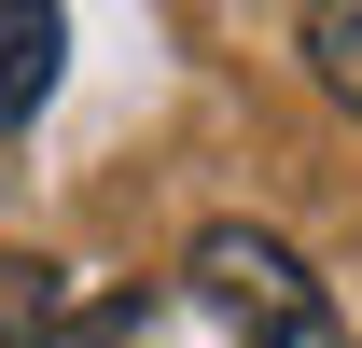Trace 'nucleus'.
<instances>
[{
  "mask_svg": "<svg viewBox=\"0 0 362 348\" xmlns=\"http://www.w3.org/2000/svg\"><path fill=\"white\" fill-rule=\"evenodd\" d=\"M181 293L209 306L237 348H349V320H334V293L307 279V251H293V237H265V223H195Z\"/></svg>",
  "mask_w": 362,
  "mask_h": 348,
  "instance_id": "obj_1",
  "label": "nucleus"
},
{
  "mask_svg": "<svg viewBox=\"0 0 362 348\" xmlns=\"http://www.w3.org/2000/svg\"><path fill=\"white\" fill-rule=\"evenodd\" d=\"M56 98V0H0V126Z\"/></svg>",
  "mask_w": 362,
  "mask_h": 348,
  "instance_id": "obj_2",
  "label": "nucleus"
},
{
  "mask_svg": "<svg viewBox=\"0 0 362 348\" xmlns=\"http://www.w3.org/2000/svg\"><path fill=\"white\" fill-rule=\"evenodd\" d=\"M70 335V279L42 251H0V348H56Z\"/></svg>",
  "mask_w": 362,
  "mask_h": 348,
  "instance_id": "obj_3",
  "label": "nucleus"
},
{
  "mask_svg": "<svg viewBox=\"0 0 362 348\" xmlns=\"http://www.w3.org/2000/svg\"><path fill=\"white\" fill-rule=\"evenodd\" d=\"M307 70L334 112H362V0H307Z\"/></svg>",
  "mask_w": 362,
  "mask_h": 348,
  "instance_id": "obj_4",
  "label": "nucleus"
}]
</instances>
